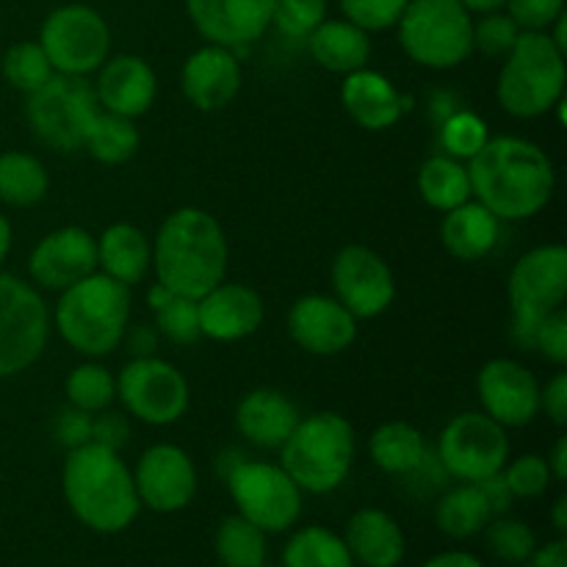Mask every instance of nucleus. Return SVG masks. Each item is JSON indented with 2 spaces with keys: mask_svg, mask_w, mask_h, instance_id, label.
Returning a JSON list of instances; mask_svg holds the SVG:
<instances>
[{
  "mask_svg": "<svg viewBox=\"0 0 567 567\" xmlns=\"http://www.w3.org/2000/svg\"><path fill=\"white\" fill-rule=\"evenodd\" d=\"M471 197L485 205L498 221H520L540 214L554 197L557 172L546 150L529 138H487L468 158Z\"/></svg>",
  "mask_w": 567,
  "mask_h": 567,
  "instance_id": "nucleus-1",
  "label": "nucleus"
},
{
  "mask_svg": "<svg viewBox=\"0 0 567 567\" xmlns=\"http://www.w3.org/2000/svg\"><path fill=\"white\" fill-rule=\"evenodd\" d=\"M227 238L216 216L203 208H177L158 227L153 269L164 288L199 299L227 275Z\"/></svg>",
  "mask_w": 567,
  "mask_h": 567,
  "instance_id": "nucleus-2",
  "label": "nucleus"
},
{
  "mask_svg": "<svg viewBox=\"0 0 567 567\" xmlns=\"http://www.w3.org/2000/svg\"><path fill=\"white\" fill-rule=\"evenodd\" d=\"M61 491L72 515L100 535L125 532L138 518L142 502L133 485V471L120 452L86 443L66 452Z\"/></svg>",
  "mask_w": 567,
  "mask_h": 567,
  "instance_id": "nucleus-3",
  "label": "nucleus"
},
{
  "mask_svg": "<svg viewBox=\"0 0 567 567\" xmlns=\"http://www.w3.org/2000/svg\"><path fill=\"white\" fill-rule=\"evenodd\" d=\"M131 319V291L103 271L61 291L55 327L66 347L86 358H105L122 343Z\"/></svg>",
  "mask_w": 567,
  "mask_h": 567,
  "instance_id": "nucleus-4",
  "label": "nucleus"
},
{
  "mask_svg": "<svg viewBox=\"0 0 567 567\" xmlns=\"http://www.w3.org/2000/svg\"><path fill=\"white\" fill-rule=\"evenodd\" d=\"M358 437L341 413L321 410L299 419L280 446V468L302 493L338 491L352 471Z\"/></svg>",
  "mask_w": 567,
  "mask_h": 567,
  "instance_id": "nucleus-5",
  "label": "nucleus"
},
{
  "mask_svg": "<svg viewBox=\"0 0 567 567\" xmlns=\"http://www.w3.org/2000/svg\"><path fill=\"white\" fill-rule=\"evenodd\" d=\"M565 53L548 31H520L498 72L496 97L515 120H535L563 103Z\"/></svg>",
  "mask_w": 567,
  "mask_h": 567,
  "instance_id": "nucleus-6",
  "label": "nucleus"
},
{
  "mask_svg": "<svg viewBox=\"0 0 567 567\" xmlns=\"http://www.w3.org/2000/svg\"><path fill=\"white\" fill-rule=\"evenodd\" d=\"M396 28L404 53L426 70H452L474 53V17L460 0H408Z\"/></svg>",
  "mask_w": 567,
  "mask_h": 567,
  "instance_id": "nucleus-7",
  "label": "nucleus"
},
{
  "mask_svg": "<svg viewBox=\"0 0 567 567\" xmlns=\"http://www.w3.org/2000/svg\"><path fill=\"white\" fill-rule=\"evenodd\" d=\"M507 297L513 305V341L532 349L540 321L565 305L567 249L563 244H543L520 255L509 271Z\"/></svg>",
  "mask_w": 567,
  "mask_h": 567,
  "instance_id": "nucleus-8",
  "label": "nucleus"
},
{
  "mask_svg": "<svg viewBox=\"0 0 567 567\" xmlns=\"http://www.w3.org/2000/svg\"><path fill=\"white\" fill-rule=\"evenodd\" d=\"M97 114L100 103L94 86H89L83 78L59 75V72H53L44 86L28 94L25 103L31 133L59 153L81 150Z\"/></svg>",
  "mask_w": 567,
  "mask_h": 567,
  "instance_id": "nucleus-9",
  "label": "nucleus"
},
{
  "mask_svg": "<svg viewBox=\"0 0 567 567\" xmlns=\"http://www.w3.org/2000/svg\"><path fill=\"white\" fill-rule=\"evenodd\" d=\"M225 482L238 515L266 535L288 532L302 515V491L280 465L244 457Z\"/></svg>",
  "mask_w": 567,
  "mask_h": 567,
  "instance_id": "nucleus-10",
  "label": "nucleus"
},
{
  "mask_svg": "<svg viewBox=\"0 0 567 567\" xmlns=\"http://www.w3.org/2000/svg\"><path fill=\"white\" fill-rule=\"evenodd\" d=\"M50 338V313L31 282L0 271V380L31 369Z\"/></svg>",
  "mask_w": 567,
  "mask_h": 567,
  "instance_id": "nucleus-11",
  "label": "nucleus"
},
{
  "mask_svg": "<svg viewBox=\"0 0 567 567\" xmlns=\"http://www.w3.org/2000/svg\"><path fill=\"white\" fill-rule=\"evenodd\" d=\"M39 44L50 66L59 75H89L109 59L111 31L109 22L94 9L81 3L61 6L50 11L39 31Z\"/></svg>",
  "mask_w": 567,
  "mask_h": 567,
  "instance_id": "nucleus-12",
  "label": "nucleus"
},
{
  "mask_svg": "<svg viewBox=\"0 0 567 567\" xmlns=\"http://www.w3.org/2000/svg\"><path fill=\"white\" fill-rule=\"evenodd\" d=\"M116 396L125 404L127 415L150 426H169L181 421L188 410V382L166 360L133 358L122 365L116 377Z\"/></svg>",
  "mask_w": 567,
  "mask_h": 567,
  "instance_id": "nucleus-13",
  "label": "nucleus"
},
{
  "mask_svg": "<svg viewBox=\"0 0 567 567\" xmlns=\"http://www.w3.org/2000/svg\"><path fill=\"white\" fill-rule=\"evenodd\" d=\"M435 454L449 480L480 482L507 465V430L485 413H460L443 426Z\"/></svg>",
  "mask_w": 567,
  "mask_h": 567,
  "instance_id": "nucleus-14",
  "label": "nucleus"
},
{
  "mask_svg": "<svg viewBox=\"0 0 567 567\" xmlns=\"http://www.w3.org/2000/svg\"><path fill=\"white\" fill-rule=\"evenodd\" d=\"M332 288L336 299L354 319H377L396 297V280L391 266L365 244H347L332 260Z\"/></svg>",
  "mask_w": 567,
  "mask_h": 567,
  "instance_id": "nucleus-15",
  "label": "nucleus"
},
{
  "mask_svg": "<svg viewBox=\"0 0 567 567\" xmlns=\"http://www.w3.org/2000/svg\"><path fill=\"white\" fill-rule=\"evenodd\" d=\"M133 485L142 507L153 513H181L197 496V468L181 446L155 443L138 457Z\"/></svg>",
  "mask_w": 567,
  "mask_h": 567,
  "instance_id": "nucleus-16",
  "label": "nucleus"
},
{
  "mask_svg": "<svg viewBox=\"0 0 567 567\" xmlns=\"http://www.w3.org/2000/svg\"><path fill=\"white\" fill-rule=\"evenodd\" d=\"M482 413L496 424L526 426L540 415V382L518 360L496 358L482 365L476 377Z\"/></svg>",
  "mask_w": 567,
  "mask_h": 567,
  "instance_id": "nucleus-17",
  "label": "nucleus"
},
{
  "mask_svg": "<svg viewBox=\"0 0 567 567\" xmlns=\"http://www.w3.org/2000/svg\"><path fill=\"white\" fill-rule=\"evenodd\" d=\"M33 282L48 291H66L97 271V238L83 227H59L33 247L28 258Z\"/></svg>",
  "mask_w": 567,
  "mask_h": 567,
  "instance_id": "nucleus-18",
  "label": "nucleus"
},
{
  "mask_svg": "<svg viewBox=\"0 0 567 567\" xmlns=\"http://www.w3.org/2000/svg\"><path fill=\"white\" fill-rule=\"evenodd\" d=\"M271 9L275 0H186L199 37L233 53L264 37L271 25Z\"/></svg>",
  "mask_w": 567,
  "mask_h": 567,
  "instance_id": "nucleus-19",
  "label": "nucleus"
},
{
  "mask_svg": "<svg viewBox=\"0 0 567 567\" xmlns=\"http://www.w3.org/2000/svg\"><path fill=\"white\" fill-rule=\"evenodd\" d=\"M288 332L308 354L332 358L347 352L358 338V319L336 297L308 293L288 310Z\"/></svg>",
  "mask_w": 567,
  "mask_h": 567,
  "instance_id": "nucleus-20",
  "label": "nucleus"
},
{
  "mask_svg": "<svg viewBox=\"0 0 567 567\" xmlns=\"http://www.w3.org/2000/svg\"><path fill=\"white\" fill-rule=\"evenodd\" d=\"M181 89L183 97L205 114L227 109L241 92L238 55L219 44H205L194 50L181 70Z\"/></svg>",
  "mask_w": 567,
  "mask_h": 567,
  "instance_id": "nucleus-21",
  "label": "nucleus"
},
{
  "mask_svg": "<svg viewBox=\"0 0 567 567\" xmlns=\"http://www.w3.org/2000/svg\"><path fill=\"white\" fill-rule=\"evenodd\" d=\"M199 332L219 343L244 341L264 324V299L244 282H225L197 299Z\"/></svg>",
  "mask_w": 567,
  "mask_h": 567,
  "instance_id": "nucleus-22",
  "label": "nucleus"
},
{
  "mask_svg": "<svg viewBox=\"0 0 567 567\" xmlns=\"http://www.w3.org/2000/svg\"><path fill=\"white\" fill-rule=\"evenodd\" d=\"M155 92H158V78H155V70L142 55L105 59L103 66H100L97 86H94L100 109L127 116V120L147 114Z\"/></svg>",
  "mask_w": 567,
  "mask_h": 567,
  "instance_id": "nucleus-23",
  "label": "nucleus"
},
{
  "mask_svg": "<svg viewBox=\"0 0 567 567\" xmlns=\"http://www.w3.org/2000/svg\"><path fill=\"white\" fill-rule=\"evenodd\" d=\"M341 103L347 114L365 131H388L402 120L413 100L404 97L382 72L363 66L347 75L341 86Z\"/></svg>",
  "mask_w": 567,
  "mask_h": 567,
  "instance_id": "nucleus-24",
  "label": "nucleus"
},
{
  "mask_svg": "<svg viewBox=\"0 0 567 567\" xmlns=\"http://www.w3.org/2000/svg\"><path fill=\"white\" fill-rule=\"evenodd\" d=\"M299 419L302 415L297 404L277 388H255L236 408V430L241 432L244 441L266 452L280 449Z\"/></svg>",
  "mask_w": 567,
  "mask_h": 567,
  "instance_id": "nucleus-25",
  "label": "nucleus"
},
{
  "mask_svg": "<svg viewBox=\"0 0 567 567\" xmlns=\"http://www.w3.org/2000/svg\"><path fill=\"white\" fill-rule=\"evenodd\" d=\"M343 543L354 563L363 567H399L408 551L402 526L380 507L358 509L349 518Z\"/></svg>",
  "mask_w": 567,
  "mask_h": 567,
  "instance_id": "nucleus-26",
  "label": "nucleus"
},
{
  "mask_svg": "<svg viewBox=\"0 0 567 567\" xmlns=\"http://www.w3.org/2000/svg\"><path fill=\"white\" fill-rule=\"evenodd\" d=\"M498 230H502V221L485 205L468 199V203L446 210L441 225V241L452 258L474 264L496 249Z\"/></svg>",
  "mask_w": 567,
  "mask_h": 567,
  "instance_id": "nucleus-27",
  "label": "nucleus"
},
{
  "mask_svg": "<svg viewBox=\"0 0 567 567\" xmlns=\"http://www.w3.org/2000/svg\"><path fill=\"white\" fill-rule=\"evenodd\" d=\"M153 266V244L136 225L116 221L97 238V269L122 286H138Z\"/></svg>",
  "mask_w": 567,
  "mask_h": 567,
  "instance_id": "nucleus-28",
  "label": "nucleus"
},
{
  "mask_svg": "<svg viewBox=\"0 0 567 567\" xmlns=\"http://www.w3.org/2000/svg\"><path fill=\"white\" fill-rule=\"evenodd\" d=\"M310 55L319 66L336 75H352L371 59V39L349 20H324L308 37Z\"/></svg>",
  "mask_w": 567,
  "mask_h": 567,
  "instance_id": "nucleus-29",
  "label": "nucleus"
},
{
  "mask_svg": "<svg viewBox=\"0 0 567 567\" xmlns=\"http://www.w3.org/2000/svg\"><path fill=\"white\" fill-rule=\"evenodd\" d=\"M369 454L380 471L391 476H408L424 460L426 441L408 421H388L377 426L369 441Z\"/></svg>",
  "mask_w": 567,
  "mask_h": 567,
  "instance_id": "nucleus-30",
  "label": "nucleus"
},
{
  "mask_svg": "<svg viewBox=\"0 0 567 567\" xmlns=\"http://www.w3.org/2000/svg\"><path fill=\"white\" fill-rule=\"evenodd\" d=\"M491 507H487L485 496H482L474 482L449 487L435 504L437 529L446 537H454V540H468V537L480 535L491 524Z\"/></svg>",
  "mask_w": 567,
  "mask_h": 567,
  "instance_id": "nucleus-31",
  "label": "nucleus"
},
{
  "mask_svg": "<svg viewBox=\"0 0 567 567\" xmlns=\"http://www.w3.org/2000/svg\"><path fill=\"white\" fill-rule=\"evenodd\" d=\"M50 188L48 169L42 161L31 153H11L0 155V199L14 208H31L42 203Z\"/></svg>",
  "mask_w": 567,
  "mask_h": 567,
  "instance_id": "nucleus-32",
  "label": "nucleus"
},
{
  "mask_svg": "<svg viewBox=\"0 0 567 567\" xmlns=\"http://www.w3.org/2000/svg\"><path fill=\"white\" fill-rule=\"evenodd\" d=\"M419 192L435 210H452L471 199L468 169L452 155H432L419 172Z\"/></svg>",
  "mask_w": 567,
  "mask_h": 567,
  "instance_id": "nucleus-33",
  "label": "nucleus"
},
{
  "mask_svg": "<svg viewBox=\"0 0 567 567\" xmlns=\"http://www.w3.org/2000/svg\"><path fill=\"white\" fill-rule=\"evenodd\" d=\"M282 567H354L341 535L324 526H305L288 537Z\"/></svg>",
  "mask_w": 567,
  "mask_h": 567,
  "instance_id": "nucleus-34",
  "label": "nucleus"
},
{
  "mask_svg": "<svg viewBox=\"0 0 567 567\" xmlns=\"http://www.w3.org/2000/svg\"><path fill=\"white\" fill-rule=\"evenodd\" d=\"M83 150H86L97 164H125V161H131L138 150V127L133 125V120H127V116L111 114V111L100 109L97 120L89 127Z\"/></svg>",
  "mask_w": 567,
  "mask_h": 567,
  "instance_id": "nucleus-35",
  "label": "nucleus"
},
{
  "mask_svg": "<svg viewBox=\"0 0 567 567\" xmlns=\"http://www.w3.org/2000/svg\"><path fill=\"white\" fill-rule=\"evenodd\" d=\"M147 302H150V310L155 313L158 336L169 338L172 343H181V347L197 343L199 338H203V332H199L197 299L172 293L169 288L155 282L147 293Z\"/></svg>",
  "mask_w": 567,
  "mask_h": 567,
  "instance_id": "nucleus-36",
  "label": "nucleus"
},
{
  "mask_svg": "<svg viewBox=\"0 0 567 567\" xmlns=\"http://www.w3.org/2000/svg\"><path fill=\"white\" fill-rule=\"evenodd\" d=\"M216 557L221 567H260L266 565V532L249 524L244 515H230L214 535Z\"/></svg>",
  "mask_w": 567,
  "mask_h": 567,
  "instance_id": "nucleus-37",
  "label": "nucleus"
},
{
  "mask_svg": "<svg viewBox=\"0 0 567 567\" xmlns=\"http://www.w3.org/2000/svg\"><path fill=\"white\" fill-rule=\"evenodd\" d=\"M116 399V380L97 363H81L66 377V402L83 413H100Z\"/></svg>",
  "mask_w": 567,
  "mask_h": 567,
  "instance_id": "nucleus-38",
  "label": "nucleus"
},
{
  "mask_svg": "<svg viewBox=\"0 0 567 567\" xmlns=\"http://www.w3.org/2000/svg\"><path fill=\"white\" fill-rule=\"evenodd\" d=\"M3 78L11 89H17V92L28 97V94L37 92L39 86H44L53 78V66H50L42 44L17 42L3 55Z\"/></svg>",
  "mask_w": 567,
  "mask_h": 567,
  "instance_id": "nucleus-39",
  "label": "nucleus"
},
{
  "mask_svg": "<svg viewBox=\"0 0 567 567\" xmlns=\"http://www.w3.org/2000/svg\"><path fill=\"white\" fill-rule=\"evenodd\" d=\"M485 529L491 554L507 565H524L537 548V535L524 520L496 515V518H491V524Z\"/></svg>",
  "mask_w": 567,
  "mask_h": 567,
  "instance_id": "nucleus-40",
  "label": "nucleus"
},
{
  "mask_svg": "<svg viewBox=\"0 0 567 567\" xmlns=\"http://www.w3.org/2000/svg\"><path fill=\"white\" fill-rule=\"evenodd\" d=\"M487 125L485 120H480L471 111H457V114L449 116L441 127V144L446 150V155L452 158H474L487 142Z\"/></svg>",
  "mask_w": 567,
  "mask_h": 567,
  "instance_id": "nucleus-41",
  "label": "nucleus"
},
{
  "mask_svg": "<svg viewBox=\"0 0 567 567\" xmlns=\"http://www.w3.org/2000/svg\"><path fill=\"white\" fill-rule=\"evenodd\" d=\"M327 0H275L271 25L288 39H308L324 22Z\"/></svg>",
  "mask_w": 567,
  "mask_h": 567,
  "instance_id": "nucleus-42",
  "label": "nucleus"
},
{
  "mask_svg": "<svg viewBox=\"0 0 567 567\" xmlns=\"http://www.w3.org/2000/svg\"><path fill=\"white\" fill-rule=\"evenodd\" d=\"M518 37V22L509 14H504V11L480 14V20L474 22V50H480L487 59H507V53L515 48Z\"/></svg>",
  "mask_w": 567,
  "mask_h": 567,
  "instance_id": "nucleus-43",
  "label": "nucleus"
},
{
  "mask_svg": "<svg viewBox=\"0 0 567 567\" xmlns=\"http://www.w3.org/2000/svg\"><path fill=\"white\" fill-rule=\"evenodd\" d=\"M502 474L515 498H540L554 482L551 468H548L546 457H540V454H520L513 463L507 460Z\"/></svg>",
  "mask_w": 567,
  "mask_h": 567,
  "instance_id": "nucleus-44",
  "label": "nucleus"
},
{
  "mask_svg": "<svg viewBox=\"0 0 567 567\" xmlns=\"http://www.w3.org/2000/svg\"><path fill=\"white\" fill-rule=\"evenodd\" d=\"M408 0H341V11L352 25L365 33L388 31L399 22Z\"/></svg>",
  "mask_w": 567,
  "mask_h": 567,
  "instance_id": "nucleus-45",
  "label": "nucleus"
},
{
  "mask_svg": "<svg viewBox=\"0 0 567 567\" xmlns=\"http://www.w3.org/2000/svg\"><path fill=\"white\" fill-rule=\"evenodd\" d=\"M504 6L520 31H548L565 14V0H507Z\"/></svg>",
  "mask_w": 567,
  "mask_h": 567,
  "instance_id": "nucleus-46",
  "label": "nucleus"
},
{
  "mask_svg": "<svg viewBox=\"0 0 567 567\" xmlns=\"http://www.w3.org/2000/svg\"><path fill=\"white\" fill-rule=\"evenodd\" d=\"M532 349H537V352H540L548 363L559 365V369L567 363V310H565V305L563 308L554 310V313H548L546 319L540 321V327H537V332H535V347Z\"/></svg>",
  "mask_w": 567,
  "mask_h": 567,
  "instance_id": "nucleus-47",
  "label": "nucleus"
},
{
  "mask_svg": "<svg viewBox=\"0 0 567 567\" xmlns=\"http://www.w3.org/2000/svg\"><path fill=\"white\" fill-rule=\"evenodd\" d=\"M127 441H131V424H127L125 415L109 408L92 413V443L120 452Z\"/></svg>",
  "mask_w": 567,
  "mask_h": 567,
  "instance_id": "nucleus-48",
  "label": "nucleus"
},
{
  "mask_svg": "<svg viewBox=\"0 0 567 567\" xmlns=\"http://www.w3.org/2000/svg\"><path fill=\"white\" fill-rule=\"evenodd\" d=\"M55 441L70 452V449L92 443V413L70 408L55 419Z\"/></svg>",
  "mask_w": 567,
  "mask_h": 567,
  "instance_id": "nucleus-49",
  "label": "nucleus"
},
{
  "mask_svg": "<svg viewBox=\"0 0 567 567\" xmlns=\"http://www.w3.org/2000/svg\"><path fill=\"white\" fill-rule=\"evenodd\" d=\"M402 480L410 482V487L415 491V496H430V493L435 491H443L449 482V474L443 471L441 460H437L435 452H430L426 449L424 460H421L419 465H415L413 471H410L408 476H402Z\"/></svg>",
  "mask_w": 567,
  "mask_h": 567,
  "instance_id": "nucleus-50",
  "label": "nucleus"
},
{
  "mask_svg": "<svg viewBox=\"0 0 567 567\" xmlns=\"http://www.w3.org/2000/svg\"><path fill=\"white\" fill-rule=\"evenodd\" d=\"M540 410H546L548 419L557 426L567 424V374L559 371V374L551 377L546 388H540Z\"/></svg>",
  "mask_w": 567,
  "mask_h": 567,
  "instance_id": "nucleus-51",
  "label": "nucleus"
},
{
  "mask_svg": "<svg viewBox=\"0 0 567 567\" xmlns=\"http://www.w3.org/2000/svg\"><path fill=\"white\" fill-rule=\"evenodd\" d=\"M474 485L480 487V493L485 496V502H487V507H491L493 518H496V515L509 513L515 496H513V491H509L507 482H504L502 471H498V474H493V476H485V480L474 482Z\"/></svg>",
  "mask_w": 567,
  "mask_h": 567,
  "instance_id": "nucleus-52",
  "label": "nucleus"
},
{
  "mask_svg": "<svg viewBox=\"0 0 567 567\" xmlns=\"http://www.w3.org/2000/svg\"><path fill=\"white\" fill-rule=\"evenodd\" d=\"M122 341L127 343V352L133 358H153L155 349H158V330H153L147 324H136L131 330H125Z\"/></svg>",
  "mask_w": 567,
  "mask_h": 567,
  "instance_id": "nucleus-53",
  "label": "nucleus"
},
{
  "mask_svg": "<svg viewBox=\"0 0 567 567\" xmlns=\"http://www.w3.org/2000/svg\"><path fill=\"white\" fill-rule=\"evenodd\" d=\"M524 567H567L565 537L546 543V546H537L535 551H532V557L524 563Z\"/></svg>",
  "mask_w": 567,
  "mask_h": 567,
  "instance_id": "nucleus-54",
  "label": "nucleus"
},
{
  "mask_svg": "<svg viewBox=\"0 0 567 567\" xmlns=\"http://www.w3.org/2000/svg\"><path fill=\"white\" fill-rule=\"evenodd\" d=\"M421 567H485V565L468 551H443V554H435L432 559H426Z\"/></svg>",
  "mask_w": 567,
  "mask_h": 567,
  "instance_id": "nucleus-55",
  "label": "nucleus"
},
{
  "mask_svg": "<svg viewBox=\"0 0 567 567\" xmlns=\"http://www.w3.org/2000/svg\"><path fill=\"white\" fill-rule=\"evenodd\" d=\"M548 468H551V480L557 482H565L567 476V437H559L557 443H554V452L551 457L546 460Z\"/></svg>",
  "mask_w": 567,
  "mask_h": 567,
  "instance_id": "nucleus-56",
  "label": "nucleus"
},
{
  "mask_svg": "<svg viewBox=\"0 0 567 567\" xmlns=\"http://www.w3.org/2000/svg\"><path fill=\"white\" fill-rule=\"evenodd\" d=\"M468 14H491V11H502L507 0H460Z\"/></svg>",
  "mask_w": 567,
  "mask_h": 567,
  "instance_id": "nucleus-57",
  "label": "nucleus"
},
{
  "mask_svg": "<svg viewBox=\"0 0 567 567\" xmlns=\"http://www.w3.org/2000/svg\"><path fill=\"white\" fill-rule=\"evenodd\" d=\"M551 520H554V529H557V535L565 537L567 535V498L565 496H559L557 504H554Z\"/></svg>",
  "mask_w": 567,
  "mask_h": 567,
  "instance_id": "nucleus-58",
  "label": "nucleus"
},
{
  "mask_svg": "<svg viewBox=\"0 0 567 567\" xmlns=\"http://www.w3.org/2000/svg\"><path fill=\"white\" fill-rule=\"evenodd\" d=\"M9 249H11V225H9V219L0 214V264L6 260Z\"/></svg>",
  "mask_w": 567,
  "mask_h": 567,
  "instance_id": "nucleus-59",
  "label": "nucleus"
},
{
  "mask_svg": "<svg viewBox=\"0 0 567 567\" xmlns=\"http://www.w3.org/2000/svg\"><path fill=\"white\" fill-rule=\"evenodd\" d=\"M260 567H269V565H260Z\"/></svg>",
  "mask_w": 567,
  "mask_h": 567,
  "instance_id": "nucleus-60",
  "label": "nucleus"
}]
</instances>
